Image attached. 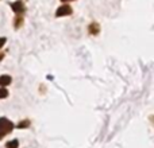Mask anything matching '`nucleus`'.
I'll list each match as a JSON object with an SVG mask.
<instances>
[{
  "instance_id": "f257e3e1",
  "label": "nucleus",
  "mask_w": 154,
  "mask_h": 148,
  "mask_svg": "<svg viewBox=\"0 0 154 148\" xmlns=\"http://www.w3.org/2000/svg\"><path fill=\"white\" fill-rule=\"evenodd\" d=\"M12 129H14V123L10 121L8 119H5V117H0V140L3 138H5L8 133H11Z\"/></svg>"
},
{
  "instance_id": "f03ea898",
  "label": "nucleus",
  "mask_w": 154,
  "mask_h": 148,
  "mask_svg": "<svg viewBox=\"0 0 154 148\" xmlns=\"http://www.w3.org/2000/svg\"><path fill=\"white\" fill-rule=\"evenodd\" d=\"M11 8L14 10V12L16 13V16H23L26 7H24V3L22 0H16V1L11 3Z\"/></svg>"
},
{
  "instance_id": "7ed1b4c3",
  "label": "nucleus",
  "mask_w": 154,
  "mask_h": 148,
  "mask_svg": "<svg viewBox=\"0 0 154 148\" xmlns=\"http://www.w3.org/2000/svg\"><path fill=\"white\" fill-rule=\"evenodd\" d=\"M72 12H73L72 7H70V5H68V4H64V5H61V7L57 10L56 16H57V18H61V16H68V15H72Z\"/></svg>"
},
{
  "instance_id": "20e7f679",
  "label": "nucleus",
  "mask_w": 154,
  "mask_h": 148,
  "mask_svg": "<svg viewBox=\"0 0 154 148\" xmlns=\"http://www.w3.org/2000/svg\"><path fill=\"white\" fill-rule=\"evenodd\" d=\"M88 31L92 35H97L99 32H100V26H99V23H96V22L91 23L89 26H88Z\"/></svg>"
},
{
  "instance_id": "39448f33",
  "label": "nucleus",
  "mask_w": 154,
  "mask_h": 148,
  "mask_svg": "<svg viewBox=\"0 0 154 148\" xmlns=\"http://www.w3.org/2000/svg\"><path fill=\"white\" fill-rule=\"evenodd\" d=\"M12 82V78H11L10 75H0V86L2 87H5V86H8V85Z\"/></svg>"
},
{
  "instance_id": "423d86ee",
  "label": "nucleus",
  "mask_w": 154,
  "mask_h": 148,
  "mask_svg": "<svg viewBox=\"0 0 154 148\" xmlns=\"http://www.w3.org/2000/svg\"><path fill=\"white\" fill-rule=\"evenodd\" d=\"M22 24H23V16H16L15 22H14V27H15V28H19Z\"/></svg>"
},
{
  "instance_id": "0eeeda50",
  "label": "nucleus",
  "mask_w": 154,
  "mask_h": 148,
  "mask_svg": "<svg viewBox=\"0 0 154 148\" xmlns=\"http://www.w3.org/2000/svg\"><path fill=\"white\" fill-rule=\"evenodd\" d=\"M19 147V141L16 140H11V141H8L7 144H5V148H18Z\"/></svg>"
},
{
  "instance_id": "6e6552de",
  "label": "nucleus",
  "mask_w": 154,
  "mask_h": 148,
  "mask_svg": "<svg viewBox=\"0 0 154 148\" xmlns=\"http://www.w3.org/2000/svg\"><path fill=\"white\" fill-rule=\"evenodd\" d=\"M30 124H31V123H30V120H24V121H20L18 124V128H27V127H30Z\"/></svg>"
},
{
  "instance_id": "1a4fd4ad",
  "label": "nucleus",
  "mask_w": 154,
  "mask_h": 148,
  "mask_svg": "<svg viewBox=\"0 0 154 148\" xmlns=\"http://www.w3.org/2000/svg\"><path fill=\"white\" fill-rule=\"evenodd\" d=\"M8 97V90L5 87H0V98H5Z\"/></svg>"
},
{
  "instance_id": "9d476101",
  "label": "nucleus",
  "mask_w": 154,
  "mask_h": 148,
  "mask_svg": "<svg viewBox=\"0 0 154 148\" xmlns=\"http://www.w3.org/2000/svg\"><path fill=\"white\" fill-rule=\"evenodd\" d=\"M5 42H7V39H5L4 37H2V38H0V49H2L3 46H4V43H5Z\"/></svg>"
},
{
  "instance_id": "9b49d317",
  "label": "nucleus",
  "mask_w": 154,
  "mask_h": 148,
  "mask_svg": "<svg viewBox=\"0 0 154 148\" xmlns=\"http://www.w3.org/2000/svg\"><path fill=\"white\" fill-rule=\"evenodd\" d=\"M3 58H4V54H3V53H0V61H2Z\"/></svg>"
},
{
  "instance_id": "f8f14e48",
  "label": "nucleus",
  "mask_w": 154,
  "mask_h": 148,
  "mask_svg": "<svg viewBox=\"0 0 154 148\" xmlns=\"http://www.w3.org/2000/svg\"><path fill=\"white\" fill-rule=\"evenodd\" d=\"M61 1H64V3H66V1H73V0H61Z\"/></svg>"
}]
</instances>
